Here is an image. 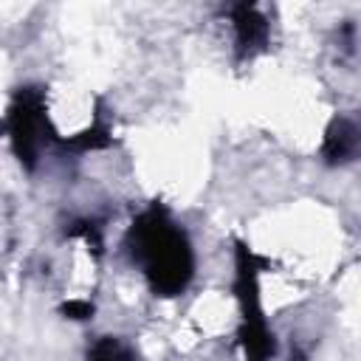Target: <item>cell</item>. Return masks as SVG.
Here are the masks:
<instances>
[{
    "instance_id": "cell-3",
    "label": "cell",
    "mask_w": 361,
    "mask_h": 361,
    "mask_svg": "<svg viewBox=\"0 0 361 361\" xmlns=\"http://www.w3.org/2000/svg\"><path fill=\"white\" fill-rule=\"evenodd\" d=\"M355 147H358V130L353 121L341 118L330 135H327V147H324V155L330 164H341V161H350L355 155Z\"/></svg>"
},
{
    "instance_id": "cell-4",
    "label": "cell",
    "mask_w": 361,
    "mask_h": 361,
    "mask_svg": "<svg viewBox=\"0 0 361 361\" xmlns=\"http://www.w3.org/2000/svg\"><path fill=\"white\" fill-rule=\"evenodd\" d=\"M90 353H93V355H102V358H110V355H130V353H127L124 347H118V344H116V341H110V338H107L104 344L93 347Z\"/></svg>"
},
{
    "instance_id": "cell-1",
    "label": "cell",
    "mask_w": 361,
    "mask_h": 361,
    "mask_svg": "<svg viewBox=\"0 0 361 361\" xmlns=\"http://www.w3.org/2000/svg\"><path fill=\"white\" fill-rule=\"evenodd\" d=\"M133 259L141 262L149 285L161 296H175L192 279V248L186 234L161 212H144L130 231Z\"/></svg>"
},
{
    "instance_id": "cell-2",
    "label": "cell",
    "mask_w": 361,
    "mask_h": 361,
    "mask_svg": "<svg viewBox=\"0 0 361 361\" xmlns=\"http://www.w3.org/2000/svg\"><path fill=\"white\" fill-rule=\"evenodd\" d=\"M11 138H14V149L20 155V161L31 164L34 155H37V147H39V133L45 127V118H42V107H39V96L34 93H20L17 96V104L11 107Z\"/></svg>"
},
{
    "instance_id": "cell-5",
    "label": "cell",
    "mask_w": 361,
    "mask_h": 361,
    "mask_svg": "<svg viewBox=\"0 0 361 361\" xmlns=\"http://www.w3.org/2000/svg\"><path fill=\"white\" fill-rule=\"evenodd\" d=\"M62 310H65L71 319H87V316L93 313V307H90L87 302H68Z\"/></svg>"
}]
</instances>
